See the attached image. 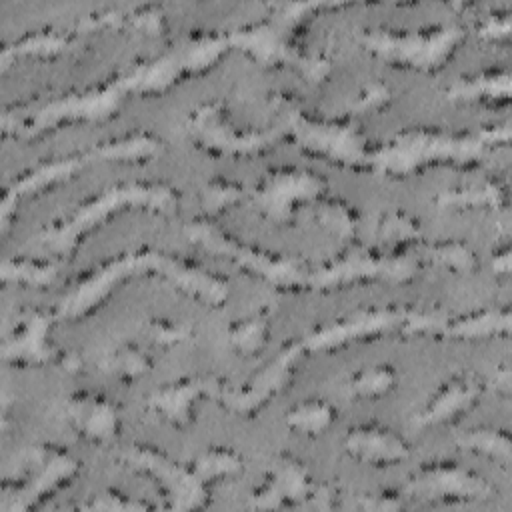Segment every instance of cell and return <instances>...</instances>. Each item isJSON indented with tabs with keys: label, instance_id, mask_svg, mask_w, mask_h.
<instances>
[{
	"label": "cell",
	"instance_id": "obj_7",
	"mask_svg": "<svg viewBox=\"0 0 512 512\" xmlns=\"http://www.w3.org/2000/svg\"><path fill=\"white\" fill-rule=\"evenodd\" d=\"M462 38L456 24H432L414 30H362L360 42L372 54L416 68H434L444 62Z\"/></svg>",
	"mask_w": 512,
	"mask_h": 512
},
{
	"label": "cell",
	"instance_id": "obj_30",
	"mask_svg": "<svg viewBox=\"0 0 512 512\" xmlns=\"http://www.w3.org/2000/svg\"><path fill=\"white\" fill-rule=\"evenodd\" d=\"M440 206H492V208H504L508 202V194L506 188L490 182V180H482V182H474V184H466L460 188H452V190H444L438 200Z\"/></svg>",
	"mask_w": 512,
	"mask_h": 512
},
{
	"label": "cell",
	"instance_id": "obj_51",
	"mask_svg": "<svg viewBox=\"0 0 512 512\" xmlns=\"http://www.w3.org/2000/svg\"><path fill=\"white\" fill-rule=\"evenodd\" d=\"M60 364H62V368H64L66 372L74 374V372H78V370L82 368V358H80V354H76V352H66V354L62 356Z\"/></svg>",
	"mask_w": 512,
	"mask_h": 512
},
{
	"label": "cell",
	"instance_id": "obj_27",
	"mask_svg": "<svg viewBox=\"0 0 512 512\" xmlns=\"http://www.w3.org/2000/svg\"><path fill=\"white\" fill-rule=\"evenodd\" d=\"M272 312H274V306L262 304L254 310H248L240 318L232 320L226 330L228 342L242 354L258 352L266 340Z\"/></svg>",
	"mask_w": 512,
	"mask_h": 512
},
{
	"label": "cell",
	"instance_id": "obj_42",
	"mask_svg": "<svg viewBox=\"0 0 512 512\" xmlns=\"http://www.w3.org/2000/svg\"><path fill=\"white\" fill-rule=\"evenodd\" d=\"M128 26L148 36H158L164 32V14L154 4H134L128 6Z\"/></svg>",
	"mask_w": 512,
	"mask_h": 512
},
{
	"label": "cell",
	"instance_id": "obj_46",
	"mask_svg": "<svg viewBox=\"0 0 512 512\" xmlns=\"http://www.w3.org/2000/svg\"><path fill=\"white\" fill-rule=\"evenodd\" d=\"M404 494L400 492H378V494H370V496H362L360 498V508L364 510H396L404 506Z\"/></svg>",
	"mask_w": 512,
	"mask_h": 512
},
{
	"label": "cell",
	"instance_id": "obj_33",
	"mask_svg": "<svg viewBox=\"0 0 512 512\" xmlns=\"http://www.w3.org/2000/svg\"><path fill=\"white\" fill-rule=\"evenodd\" d=\"M316 220L340 240H350L358 228V218L350 204L340 198H324L314 208Z\"/></svg>",
	"mask_w": 512,
	"mask_h": 512
},
{
	"label": "cell",
	"instance_id": "obj_47",
	"mask_svg": "<svg viewBox=\"0 0 512 512\" xmlns=\"http://www.w3.org/2000/svg\"><path fill=\"white\" fill-rule=\"evenodd\" d=\"M332 504V490L328 486H314L308 500L304 502L302 508H312V510H330Z\"/></svg>",
	"mask_w": 512,
	"mask_h": 512
},
{
	"label": "cell",
	"instance_id": "obj_29",
	"mask_svg": "<svg viewBox=\"0 0 512 512\" xmlns=\"http://www.w3.org/2000/svg\"><path fill=\"white\" fill-rule=\"evenodd\" d=\"M74 44L70 34H60L58 30H36L32 34H24L22 38L4 44L0 52L2 66H8L14 56H52Z\"/></svg>",
	"mask_w": 512,
	"mask_h": 512
},
{
	"label": "cell",
	"instance_id": "obj_22",
	"mask_svg": "<svg viewBox=\"0 0 512 512\" xmlns=\"http://www.w3.org/2000/svg\"><path fill=\"white\" fill-rule=\"evenodd\" d=\"M88 162L86 152L82 154H72V156H64V158H56L52 162H44L38 164L30 170H26L24 174H20L16 180L12 182H4L2 188V200H0V218H2V228L8 226V218H10V210L16 204V200L24 194H32L38 192L50 184H56L60 180L70 178L76 170H80L84 164Z\"/></svg>",
	"mask_w": 512,
	"mask_h": 512
},
{
	"label": "cell",
	"instance_id": "obj_49",
	"mask_svg": "<svg viewBox=\"0 0 512 512\" xmlns=\"http://www.w3.org/2000/svg\"><path fill=\"white\" fill-rule=\"evenodd\" d=\"M492 386L502 392V394H508L510 388H512V374H510V368L508 366H500L496 368V374L492 378Z\"/></svg>",
	"mask_w": 512,
	"mask_h": 512
},
{
	"label": "cell",
	"instance_id": "obj_20",
	"mask_svg": "<svg viewBox=\"0 0 512 512\" xmlns=\"http://www.w3.org/2000/svg\"><path fill=\"white\" fill-rule=\"evenodd\" d=\"M482 392V382L470 372H454L430 394L428 402L414 414L416 426L440 424L470 408Z\"/></svg>",
	"mask_w": 512,
	"mask_h": 512
},
{
	"label": "cell",
	"instance_id": "obj_21",
	"mask_svg": "<svg viewBox=\"0 0 512 512\" xmlns=\"http://www.w3.org/2000/svg\"><path fill=\"white\" fill-rule=\"evenodd\" d=\"M222 384L214 376H186L164 388H158L150 398L148 406L160 412L172 424H188L190 408L200 396L218 398Z\"/></svg>",
	"mask_w": 512,
	"mask_h": 512
},
{
	"label": "cell",
	"instance_id": "obj_19",
	"mask_svg": "<svg viewBox=\"0 0 512 512\" xmlns=\"http://www.w3.org/2000/svg\"><path fill=\"white\" fill-rule=\"evenodd\" d=\"M52 316L40 310H28L16 318L12 328L4 332L2 356L4 360L22 362H48L56 356V350L48 344V330Z\"/></svg>",
	"mask_w": 512,
	"mask_h": 512
},
{
	"label": "cell",
	"instance_id": "obj_48",
	"mask_svg": "<svg viewBox=\"0 0 512 512\" xmlns=\"http://www.w3.org/2000/svg\"><path fill=\"white\" fill-rule=\"evenodd\" d=\"M486 146L490 144H508L510 140V124L504 122L500 126H490V128H484L476 134Z\"/></svg>",
	"mask_w": 512,
	"mask_h": 512
},
{
	"label": "cell",
	"instance_id": "obj_5",
	"mask_svg": "<svg viewBox=\"0 0 512 512\" xmlns=\"http://www.w3.org/2000/svg\"><path fill=\"white\" fill-rule=\"evenodd\" d=\"M76 470L78 462L70 454L50 446H28L16 456L12 472L4 476L2 508L8 512L28 510Z\"/></svg>",
	"mask_w": 512,
	"mask_h": 512
},
{
	"label": "cell",
	"instance_id": "obj_39",
	"mask_svg": "<svg viewBox=\"0 0 512 512\" xmlns=\"http://www.w3.org/2000/svg\"><path fill=\"white\" fill-rule=\"evenodd\" d=\"M394 380H396V372L390 364H374L352 374L346 388H348V394L352 396H376V394L388 392Z\"/></svg>",
	"mask_w": 512,
	"mask_h": 512
},
{
	"label": "cell",
	"instance_id": "obj_14",
	"mask_svg": "<svg viewBox=\"0 0 512 512\" xmlns=\"http://www.w3.org/2000/svg\"><path fill=\"white\" fill-rule=\"evenodd\" d=\"M122 94L118 80L82 94H68L44 104L26 122L14 124L12 130L22 136H36L62 120H100L118 108Z\"/></svg>",
	"mask_w": 512,
	"mask_h": 512
},
{
	"label": "cell",
	"instance_id": "obj_28",
	"mask_svg": "<svg viewBox=\"0 0 512 512\" xmlns=\"http://www.w3.org/2000/svg\"><path fill=\"white\" fill-rule=\"evenodd\" d=\"M448 100H476V98H508L510 96V74L506 70H488L470 78L456 80L446 90Z\"/></svg>",
	"mask_w": 512,
	"mask_h": 512
},
{
	"label": "cell",
	"instance_id": "obj_43",
	"mask_svg": "<svg viewBox=\"0 0 512 512\" xmlns=\"http://www.w3.org/2000/svg\"><path fill=\"white\" fill-rule=\"evenodd\" d=\"M478 16H482L476 24V32L480 38H504L510 32L512 26V14L508 6H500V8H486L484 12H480Z\"/></svg>",
	"mask_w": 512,
	"mask_h": 512
},
{
	"label": "cell",
	"instance_id": "obj_4",
	"mask_svg": "<svg viewBox=\"0 0 512 512\" xmlns=\"http://www.w3.org/2000/svg\"><path fill=\"white\" fill-rule=\"evenodd\" d=\"M486 144L478 136H458L436 130H404L398 132L386 146L372 152V170L382 174H408L414 168L450 160L456 164L472 162L484 156Z\"/></svg>",
	"mask_w": 512,
	"mask_h": 512
},
{
	"label": "cell",
	"instance_id": "obj_38",
	"mask_svg": "<svg viewBox=\"0 0 512 512\" xmlns=\"http://www.w3.org/2000/svg\"><path fill=\"white\" fill-rule=\"evenodd\" d=\"M424 256L434 264H442V266H448L458 272H472V268L476 264L472 248L466 242L456 240V238L440 240V242L426 246Z\"/></svg>",
	"mask_w": 512,
	"mask_h": 512
},
{
	"label": "cell",
	"instance_id": "obj_50",
	"mask_svg": "<svg viewBox=\"0 0 512 512\" xmlns=\"http://www.w3.org/2000/svg\"><path fill=\"white\" fill-rule=\"evenodd\" d=\"M510 266H512V258H510V250L504 248L500 254L494 256L492 260V268L500 274H508L510 272Z\"/></svg>",
	"mask_w": 512,
	"mask_h": 512
},
{
	"label": "cell",
	"instance_id": "obj_15",
	"mask_svg": "<svg viewBox=\"0 0 512 512\" xmlns=\"http://www.w3.org/2000/svg\"><path fill=\"white\" fill-rule=\"evenodd\" d=\"M322 190L324 182L314 172L282 166L270 170L248 194L264 216L274 222H286L292 218L296 204L318 198Z\"/></svg>",
	"mask_w": 512,
	"mask_h": 512
},
{
	"label": "cell",
	"instance_id": "obj_37",
	"mask_svg": "<svg viewBox=\"0 0 512 512\" xmlns=\"http://www.w3.org/2000/svg\"><path fill=\"white\" fill-rule=\"evenodd\" d=\"M374 230L376 238L384 244H394V242H404V240H414L420 238V226L418 222L402 212V210H386L380 216L374 218Z\"/></svg>",
	"mask_w": 512,
	"mask_h": 512
},
{
	"label": "cell",
	"instance_id": "obj_34",
	"mask_svg": "<svg viewBox=\"0 0 512 512\" xmlns=\"http://www.w3.org/2000/svg\"><path fill=\"white\" fill-rule=\"evenodd\" d=\"M332 418H334V408L326 400L314 398L294 406L286 414V424L306 434H320L330 426Z\"/></svg>",
	"mask_w": 512,
	"mask_h": 512
},
{
	"label": "cell",
	"instance_id": "obj_18",
	"mask_svg": "<svg viewBox=\"0 0 512 512\" xmlns=\"http://www.w3.org/2000/svg\"><path fill=\"white\" fill-rule=\"evenodd\" d=\"M312 482L306 464L288 454L280 452L272 456L268 464L266 482L250 496L254 508H302L312 492Z\"/></svg>",
	"mask_w": 512,
	"mask_h": 512
},
{
	"label": "cell",
	"instance_id": "obj_41",
	"mask_svg": "<svg viewBox=\"0 0 512 512\" xmlns=\"http://www.w3.org/2000/svg\"><path fill=\"white\" fill-rule=\"evenodd\" d=\"M142 330L150 342L160 346H172L192 336V326L186 322H172L168 318H146Z\"/></svg>",
	"mask_w": 512,
	"mask_h": 512
},
{
	"label": "cell",
	"instance_id": "obj_1",
	"mask_svg": "<svg viewBox=\"0 0 512 512\" xmlns=\"http://www.w3.org/2000/svg\"><path fill=\"white\" fill-rule=\"evenodd\" d=\"M142 272H158L180 290L198 296L208 304H220L228 298V284L206 272L204 268L154 248L128 250L92 270L82 278L58 304L56 318H78L88 314L96 304H100L114 286L124 278H132Z\"/></svg>",
	"mask_w": 512,
	"mask_h": 512
},
{
	"label": "cell",
	"instance_id": "obj_24",
	"mask_svg": "<svg viewBox=\"0 0 512 512\" xmlns=\"http://www.w3.org/2000/svg\"><path fill=\"white\" fill-rule=\"evenodd\" d=\"M64 414L70 424L92 440H110L118 432V412L108 398L92 392H76L68 398Z\"/></svg>",
	"mask_w": 512,
	"mask_h": 512
},
{
	"label": "cell",
	"instance_id": "obj_16",
	"mask_svg": "<svg viewBox=\"0 0 512 512\" xmlns=\"http://www.w3.org/2000/svg\"><path fill=\"white\" fill-rule=\"evenodd\" d=\"M408 308L398 306H372L354 310L332 324L320 326L304 336L302 344L306 350H328L340 346L350 340L376 336L382 332H390L394 328H402L408 318Z\"/></svg>",
	"mask_w": 512,
	"mask_h": 512
},
{
	"label": "cell",
	"instance_id": "obj_2",
	"mask_svg": "<svg viewBox=\"0 0 512 512\" xmlns=\"http://www.w3.org/2000/svg\"><path fill=\"white\" fill-rule=\"evenodd\" d=\"M174 190L158 182H120L80 202L70 214L54 220L38 234V242L56 254H68L78 238L110 214L126 206H144L150 210L170 212L174 208Z\"/></svg>",
	"mask_w": 512,
	"mask_h": 512
},
{
	"label": "cell",
	"instance_id": "obj_31",
	"mask_svg": "<svg viewBox=\"0 0 512 512\" xmlns=\"http://www.w3.org/2000/svg\"><path fill=\"white\" fill-rule=\"evenodd\" d=\"M98 368L116 378H136L150 368L148 356L134 342H120L102 352Z\"/></svg>",
	"mask_w": 512,
	"mask_h": 512
},
{
	"label": "cell",
	"instance_id": "obj_6",
	"mask_svg": "<svg viewBox=\"0 0 512 512\" xmlns=\"http://www.w3.org/2000/svg\"><path fill=\"white\" fill-rule=\"evenodd\" d=\"M184 232L194 244H200L204 250H208L212 254L226 256L276 286L308 284V274L300 266L298 260L284 256V254L264 250V248L248 246V244L240 242L238 238L222 232L210 220H204V218L192 220L186 224Z\"/></svg>",
	"mask_w": 512,
	"mask_h": 512
},
{
	"label": "cell",
	"instance_id": "obj_32",
	"mask_svg": "<svg viewBox=\"0 0 512 512\" xmlns=\"http://www.w3.org/2000/svg\"><path fill=\"white\" fill-rule=\"evenodd\" d=\"M456 444L464 450H472L490 458L510 460V436L502 428H474L462 432L456 438Z\"/></svg>",
	"mask_w": 512,
	"mask_h": 512
},
{
	"label": "cell",
	"instance_id": "obj_23",
	"mask_svg": "<svg viewBox=\"0 0 512 512\" xmlns=\"http://www.w3.org/2000/svg\"><path fill=\"white\" fill-rule=\"evenodd\" d=\"M344 446L348 454L368 464H392L406 460L410 454L404 438L380 422H364L350 428Z\"/></svg>",
	"mask_w": 512,
	"mask_h": 512
},
{
	"label": "cell",
	"instance_id": "obj_36",
	"mask_svg": "<svg viewBox=\"0 0 512 512\" xmlns=\"http://www.w3.org/2000/svg\"><path fill=\"white\" fill-rule=\"evenodd\" d=\"M4 282H24L32 286H46L58 276V266L54 262H32L6 258L0 272Z\"/></svg>",
	"mask_w": 512,
	"mask_h": 512
},
{
	"label": "cell",
	"instance_id": "obj_12",
	"mask_svg": "<svg viewBox=\"0 0 512 512\" xmlns=\"http://www.w3.org/2000/svg\"><path fill=\"white\" fill-rule=\"evenodd\" d=\"M120 460L130 468L154 476L164 486L170 498V508L190 510L202 506L206 500L204 482L196 476L192 468L174 462L172 458L150 446H126L120 450Z\"/></svg>",
	"mask_w": 512,
	"mask_h": 512
},
{
	"label": "cell",
	"instance_id": "obj_25",
	"mask_svg": "<svg viewBox=\"0 0 512 512\" xmlns=\"http://www.w3.org/2000/svg\"><path fill=\"white\" fill-rule=\"evenodd\" d=\"M510 320L512 316L508 308H490L456 318L440 314L434 334L450 338H486L492 334H508Z\"/></svg>",
	"mask_w": 512,
	"mask_h": 512
},
{
	"label": "cell",
	"instance_id": "obj_9",
	"mask_svg": "<svg viewBox=\"0 0 512 512\" xmlns=\"http://www.w3.org/2000/svg\"><path fill=\"white\" fill-rule=\"evenodd\" d=\"M222 52L224 46L218 38L208 34L190 36L170 52L140 64L126 76H120L118 82L124 92H160L166 90L180 76L208 68L220 58Z\"/></svg>",
	"mask_w": 512,
	"mask_h": 512
},
{
	"label": "cell",
	"instance_id": "obj_44",
	"mask_svg": "<svg viewBox=\"0 0 512 512\" xmlns=\"http://www.w3.org/2000/svg\"><path fill=\"white\" fill-rule=\"evenodd\" d=\"M82 508H86V510H146L150 506L146 502L132 500L122 492L104 490L98 496H94L92 502L82 504Z\"/></svg>",
	"mask_w": 512,
	"mask_h": 512
},
{
	"label": "cell",
	"instance_id": "obj_17",
	"mask_svg": "<svg viewBox=\"0 0 512 512\" xmlns=\"http://www.w3.org/2000/svg\"><path fill=\"white\" fill-rule=\"evenodd\" d=\"M304 344L300 342H292L288 346H284L272 360H268L248 382L244 388L238 390H224L220 392L218 400L240 414H250L254 410H258L270 396L278 394L286 382L292 376L294 364L296 360L302 356L304 352Z\"/></svg>",
	"mask_w": 512,
	"mask_h": 512
},
{
	"label": "cell",
	"instance_id": "obj_35",
	"mask_svg": "<svg viewBox=\"0 0 512 512\" xmlns=\"http://www.w3.org/2000/svg\"><path fill=\"white\" fill-rule=\"evenodd\" d=\"M242 466V458L238 452L226 446H214L204 450L196 460H194V472L202 482L228 476L238 472Z\"/></svg>",
	"mask_w": 512,
	"mask_h": 512
},
{
	"label": "cell",
	"instance_id": "obj_13",
	"mask_svg": "<svg viewBox=\"0 0 512 512\" xmlns=\"http://www.w3.org/2000/svg\"><path fill=\"white\" fill-rule=\"evenodd\" d=\"M490 484L476 472L450 458L422 462L406 480L402 494L406 498H488Z\"/></svg>",
	"mask_w": 512,
	"mask_h": 512
},
{
	"label": "cell",
	"instance_id": "obj_45",
	"mask_svg": "<svg viewBox=\"0 0 512 512\" xmlns=\"http://www.w3.org/2000/svg\"><path fill=\"white\" fill-rule=\"evenodd\" d=\"M388 94H390V92H388V88H386L384 84L372 82V84H368V86L356 96V100L350 104V112L358 114V112H364V110H368V108H374V106L386 102V100H388Z\"/></svg>",
	"mask_w": 512,
	"mask_h": 512
},
{
	"label": "cell",
	"instance_id": "obj_10",
	"mask_svg": "<svg viewBox=\"0 0 512 512\" xmlns=\"http://www.w3.org/2000/svg\"><path fill=\"white\" fill-rule=\"evenodd\" d=\"M416 264L404 254H384L370 244H352L336 258L320 264L314 272H308V284L326 288L334 284L384 278L390 282H402L412 278Z\"/></svg>",
	"mask_w": 512,
	"mask_h": 512
},
{
	"label": "cell",
	"instance_id": "obj_3",
	"mask_svg": "<svg viewBox=\"0 0 512 512\" xmlns=\"http://www.w3.org/2000/svg\"><path fill=\"white\" fill-rule=\"evenodd\" d=\"M304 16L298 2H282L272 6V20L252 22L228 32L230 46H238L260 64H290L300 70L308 80L320 82L330 70L324 58L306 56L288 40V30Z\"/></svg>",
	"mask_w": 512,
	"mask_h": 512
},
{
	"label": "cell",
	"instance_id": "obj_8",
	"mask_svg": "<svg viewBox=\"0 0 512 512\" xmlns=\"http://www.w3.org/2000/svg\"><path fill=\"white\" fill-rule=\"evenodd\" d=\"M278 122L282 124L284 134H290L306 150L324 154L346 166L372 168V152H366L358 124L352 118L312 120L304 116L302 110L286 104Z\"/></svg>",
	"mask_w": 512,
	"mask_h": 512
},
{
	"label": "cell",
	"instance_id": "obj_40",
	"mask_svg": "<svg viewBox=\"0 0 512 512\" xmlns=\"http://www.w3.org/2000/svg\"><path fill=\"white\" fill-rule=\"evenodd\" d=\"M244 194L246 192L240 184L224 180V178H212V180L204 182V186L200 188V202H202V208L206 212L214 214L220 208H224L228 204H234Z\"/></svg>",
	"mask_w": 512,
	"mask_h": 512
},
{
	"label": "cell",
	"instance_id": "obj_26",
	"mask_svg": "<svg viewBox=\"0 0 512 512\" xmlns=\"http://www.w3.org/2000/svg\"><path fill=\"white\" fill-rule=\"evenodd\" d=\"M160 150V142L156 136L148 134V132H134L130 136H122V138H114V140H106L100 142L96 146H92L86 156L88 162L90 160H146L156 156Z\"/></svg>",
	"mask_w": 512,
	"mask_h": 512
},
{
	"label": "cell",
	"instance_id": "obj_11",
	"mask_svg": "<svg viewBox=\"0 0 512 512\" xmlns=\"http://www.w3.org/2000/svg\"><path fill=\"white\" fill-rule=\"evenodd\" d=\"M186 126L190 134L196 138V142H200L204 148L220 154H232V156L264 150L284 136V128L280 122L260 132H246V134L234 132L224 116L220 102L198 106L188 116Z\"/></svg>",
	"mask_w": 512,
	"mask_h": 512
}]
</instances>
